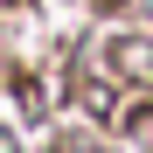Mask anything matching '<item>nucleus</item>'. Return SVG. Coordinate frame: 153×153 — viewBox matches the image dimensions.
<instances>
[{
	"label": "nucleus",
	"instance_id": "nucleus-1",
	"mask_svg": "<svg viewBox=\"0 0 153 153\" xmlns=\"http://www.w3.org/2000/svg\"><path fill=\"white\" fill-rule=\"evenodd\" d=\"M0 153H7V132H0Z\"/></svg>",
	"mask_w": 153,
	"mask_h": 153
}]
</instances>
